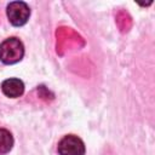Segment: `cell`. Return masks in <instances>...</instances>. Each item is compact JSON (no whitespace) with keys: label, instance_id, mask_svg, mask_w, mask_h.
<instances>
[{"label":"cell","instance_id":"6da1fadb","mask_svg":"<svg viewBox=\"0 0 155 155\" xmlns=\"http://www.w3.org/2000/svg\"><path fill=\"white\" fill-rule=\"evenodd\" d=\"M85 46L84 38L69 27H59L56 30V52L64 56L65 52Z\"/></svg>","mask_w":155,"mask_h":155},{"label":"cell","instance_id":"7a4b0ae2","mask_svg":"<svg viewBox=\"0 0 155 155\" xmlns=\"http://www.w3.org/2000/svg\"><path fill=\"white\" fill-rule=\"evenodd\" d=\"M24 56L23 42L17 38H8L0 44V61L5 64H15Z\"/></svg>","mask_w":155,"mask_h":155},{"label":"cell","instance_id":"3957f363","mask_svg":"<svg viewBox=\"0 0 155 155\" xmlns=\"http://www.w3.org/2000/svg\"><path fill=\"white\" fill-rule=\"evenodd\" d=\"M7 17L12 25L21 27L25 24L30 16V8L24 1H12L7 5Z\"/></svg>","mask_w":155,"mask_h":155},{"label":"cell","instance_id":"277c9868","mask_svg":"<svg viewBox=\"0 0 155 155\" xmlns=\"http://www.w3.org/2000/svg\"><path fill=\"white\" fill-rule=\"evenodd\" d=\"M57 150L59 155H85V144L78 136L67 134L58 142Z\"/></svg>","mask_w":155,"mask_h":155},{"label":"cell","instance_id":"5b68a950","mask_svg":"<svg viewBox=\"0 0 155 155\" xmlns=\"http://www.w3.org/2000/svg\"><path fill=\"white\" fill-rule=\"evenodd\" d=\"M1 90L2 93L10 98H17L21 97L24 92V84L22 80L16 79V78H10L2 81L1 84Z\"/></svg>","mask_w":155,"mask_h":155},{"label":"cell","instance_id":"8992f818","mask_svg":"<svg viewBox=\"0 0 155 155\" xmlns=\"http://www.w3.org/2000/svg\"><path fill=\"white\" fill-rule=\"evenodd\" d=\"M115 22L121 33H127L132 28V17L125 10H119L115 16Z\"/></svg>","mask_w":155,"mask_h":155},{"label":"cell","instance_id":"52a82bcc","mask_svg":"<svg viewBox=\"0 0 155 155\" xmlns=\"http://www.w3.org/2000/svg\"><path fill=\"white\" fill-rule=\"evenodd\" d=\"M13 147V137L6 128H0V155L8 153Z\"/></svg>","mask_w":155,"mask_h":155}]
</instances>
